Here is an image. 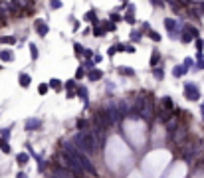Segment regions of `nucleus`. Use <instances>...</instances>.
Listing matches in <instances>:
<instances>
[{"mask_svg": "<svg viewBox=\"0 0 204 178\" xmlns=\"http://www.w3.org/2000/svg\"><path fill=\"white\" fill-rule=\"evenodd\" d=\"M73 143H76V149L77 150H83L85 155H93V152H97V149H99L91 131H79V133H76Z\"/></svg>", "mask_w": 204, "mask_h": 178, "instance_id": "1", "label": "nucleus"}, {"mask_svg": "<svg viewBox=\"0 0 204 178\" xmlns=\"http://www.w3.org/2000/svg\"><path fill=\"white\" fill-rule=\"evenodd\" d=\"M76 158H77V162H79V166H81V170L83 172H87V174H95V166H93V162L89 160V156L83 152V150H77L76 149Z\"/></svg>", "mask_w": 204, "mask_h": 178, "instance_id": "2", "label": "nucleus"}, {"mask_svg": "<svg viewBox=\"0 0 204 178\" xmlns=\"http://www.w3.org/2000/svg\"><path fill=\"white\" fill-rule=\"evenodd\" d=\"M165 28H166V32L171 34V38H172V40L181 38L182 24L178 22V20H175V18H166V20H165Z\"/></svg>", "mask_w": 204, "mask_h": 178, "instance_id": "3", "label": "nucleus"}, {"mask_svg": "<svg viewBox=\"0 0 204 178\" xmlns=\"http://www.w3.org/2000/svg\"><path fill=\"white\" fill-rule=\"evenodd\" d=\"M184 97L188 99V101H198V99H200L198 85L192 83V81H186V83H184Z\"/></svg>", "mask_w": 204, "mask_h": 178, "instance_id": "4", "label": "nucleus"}, {"mask_svg": "<svg viewBox=\"0 0 204 178\" xmlns=\"http://www.w3.org/2000/svg\"><path fill=\"white\" fill-rule=\"evenodd\" d=\"M153 115H155V107H153V103H145V107L139 111V117L145 119V121H151Z\"/></svg>", "mask_w": 204, "mask_h": 178, "instance_id": "5", "label": "nucleus"}, {"mask_svg": "<svg viewBox=\"0 0 204 178\" xmlns=\"http://www.w3.org/2000/svg\"><path fill=\"white\" fill-rule=\"evenodd\" d=\"M184 137H186V131L182 129V127H176V129H175V133H172V135L168 137V139H172V141H175L176 145H181V143L184 141Z\"/></svg>", "mask_w": 204, "mask_h": 178, "instance_id": "6", "label": "nucleus"}, {"mask_svg": "<svg viewBox=\"0 0 204 178\" xmlns=\"http://www.w3.org/2000/svg\"><path fill=\"white\" fill-rule=\"evenodd\" d=\"M52 178H73V174H71L67 168H63V166H57V168L54 170V176Z\"/></svg>", "mask_w": 204, "mask_h": 178, "instance_id": "7", "label": "nucleus"}, {"mask_svg": "<svg viewBox=\"0 0 204 178\" xmlns=\"http://www.w3.org/2000/svg\"><path fill=\"white\" fill-rule=\"evenodd\" d=\"M34 26H36V32L40 34V36H46L48 32H50V28H48V24L44 22V20H36V22H34Z\"/></svg>", "mask_w": 204, "mask_h": 178, "instance_id": "8", "label": "nucleus"}, {"mask_svg": "<svg viewBox=\"0 0 204 178\" xmlns=\"http://www.w3.org/2000/svg\"><path fill=\"white\" fill-rule=\"evenodd\" d=\"M101 77H103V71L97 69V67H93V69L87 71V79H89V81H99Z\"/></svg>", "mask_w": 204, "mask_h": 178, "instance_id": "9", "label": "nucleus"}, {"mask_svg": "<svg viewBox=\"0 0 204 178\" xmlns=\"http://www.w3.org/2000/svg\"><path fill=\"white\" fill-rule=\"evenodd\" d=\"M42 127V121L40 119H28L26 121V131H38Z\"/></svg>", "mask_w": 204, "mask_h": 178, "instance_id": "10", "label": "nucleus"}, {"mask_svg": "<svg viewBox=\"0 0 204 178\" xmlns=\"http://www.w3.org/2000/svg\"><path fill=\"white\" fill-rule=\"evenodd\" d=\"M123 20H125L127 24H135V6H133V4L127 6V14L123 16Z\"/></svg>", "mask_w": 204, "mask_h": 178, "instance_id": "11", "label": "nucleus"}, {"mask_svg": "<svg viewBox=\"0 0 204 178\" xmlns=\"http://www.w3.org/2000/svg\"><path fill=\"white\" fill-rule=\"evenodd\" d=\"M161 105H162V109H165V111H168V113H171L172 109H175V101H172L171 97H162Z\"/></svg>", "mask_w": 204, "mask_h": 178, "instance_id": "12", "label": "nucleus"}, {"mask_svg": "<svg viewBox=\"0 0 204 178\" xmlns=\"http://www.w3.org/2000/svg\"><path fill=\"white\" fill-rule=\"evenodd\" d=\"M28 160H30V155H28V152H18V155H16V162H18L20 166L28 164Z\"/></svg>", "mask_w": 204, "mask_h": 178, "instance_id": "13", "label": "nucleus"}, {"mask_svg": "<svg viewBox=\"0 0 204 178\" xmlns=\"http://www.w3.org/2000/svg\"><path fill=\"white\" fill-rule=\"evenodd\" d=\"M182 30H184V32H188L190 36H194V38H198V28H194V26H190V24H182Z\"/></svg>", "mask_w": 204, "mask_h": 178, "instance_id": "14", "label": "nucleus"}, {"mask_svg": "<svg viewBox=\"0 0 204 178\" xmlns=\"http://www.w3.org/2000/svg\"><path fill=\"white\" fill-rule=\"evenodd\" d=\"M48 85H50V89H56V91H60V89L63 87V81H60V79H56V77H54V79L48 81Z\"/></svg>", "mask_w": 204, "mask_h": 178, "instance_id": "15", "label": "nucleus"}, {"mask_svg": "<svg viewBox=\"0 0 204 178\" xmlns=\"http://www.w3.org/2000/svg\"><path fill=\"white\" fill-rule=\"evenodd\" d=\"M30 83H32L30 75H28V73H20V85H22V87L26 89V87H30Z\"/></svg>", "mask_w": 204, "mask_h": 178, "instance_id": "16", "label": "nucleus"}, {"mask_svg": "<svg viewBox=\"0 0 204 178\" xmlns=\"http://www.w3.org/2000/svg\"><path fill=\"white\" fill-rule=\"evenodd\" d=\"M159 61H161V54L155 50V52L151 54V61H149V63H151V67H157V66H159Z\"/></svg>", "mask_w": 204, "mask_h": 178, "instance_id": "17", "label": "nucleus"}, {"mask_svg": "<svg viewBox=\"0 0 204 178\" xmlns=\"http://www.w3.org/2000/svg\"><path fill=\"white\" fill-rule=\"evenodd\" d=\"M186 71H188V67H184V66H176L175 69H172V75H175V77H182Z\"/></svg>", "mask_w": 204, "mask_h": 178, "instance_id": "18", "label": "nucleus"}, {"mask_svg": "<svg viewBox=\"0 0 204 178\" xmlns=\"http://www.w3.org/2000/svg\"><path fill=\"white\" fill-rule=\"evenodd\" d=\"M83 20H85V22H89V24H93V26H97V16H95L93 10H91V12H87Z\"/></svg>", "mask_w": 204, "mask_h": 178, "instance_id": "19", "label": "nucleus"}, {"mask_svg": "<svg viewBox=\"0 0 204 178\" xmlns=\"http://www.w3.org/2000/svg\"><path fill=\"white\" fill-rule=\"evenodd\" d=\"M119 73H121V75H129V77H133V75H135V71L133 69H131V67H127V66H121V67H119Z\"/></svg>", "mask_w": 204, "mask_h": 178, "instance_id": "20", "label": "nucleus"}, {"mask_svg": "<svg viewBox=\"0 0 204 178\" xmlns=\"http://www.w3.org/2000/svg\"><path fill=\"white\" fill-rule=\"evenodd\" d=\"M192 40H194V36H190V34H188V32H184V30L181 32V42H182V44H190Z\"/></svg>", "mask_w": 204, "mask_h": 178, "instance_id": "21", "label": "nucleus"}, {"mask_svg": "<svg viewBox=\"0 0 204 178\" xmlns=\"http://www.w3.org/2000/svg\"><path fill=\"white\" fill-rule=\"evenodd\" d=\"M141 38H143L141 30H133V32H131V42H141Z\"/></svg>", "mask_w": 204, "mask_h": 178, "instance_id": "22", "label": "nucleus"}, {"mask_svg": "<svg viewBox=\"0 0 204 178\" xmlns=\"http://www.w3.org/2000/svg\"><path fill=\"white\" fill-rule=\"evenodd\" d=\"M109 20H111L113 24H117V22H123V16L119 14V12H111V14H109Z\"/></svg>", "mask_w": 204, "mask_h": 178, "instance_id": "23", "label": "nucleus"}, {"mask_svg": "<svg viewBox=\"0 0 204 178\" xmlns=\"http://www.w3.org/2000/svg\"><path fill=\"white\" fill-rule=\"evenodd\" d=\"M149 38H151L153 42L157 44V42H161V34L159 32H155V30H149Z\"/></svg>", "mask_w": 204, "mask_h": 178, "instance_id": "24", "label": "nucleus"}, {"mask_svg": "<svg viewBox=\"0 0 204 178\" xmlns=\"http://www.w3.org/2000/svg\"><path fill=\"white\" fill-rule=\"evenodd\" d=\"M73 52H76V56H83V52H85V48L81 46V44H73Z\"/></svg>", "mask_w": 204, "mask_h": 178, "instance_id": "25", "label": "nucleus"}, {"mask_svg": "<svg viewBox=\"0 0 204 178\" xmlns=\"http://www.w3.org/2000/svg\"><path fill=\"white\" fill-rule=\"evenodd\" d=\"M0 150L6 152V155L10 152V146H8V141H6V139H0Z\"/></svg>", "mask_w": 204, "mask_h": 178, "instance_id": "26", "label": "nucleus"}, {"mask_svg": "<svg viewBox=\"0 0 204 178\" xmlns=\"http://www.w3.org/2000/svg\"><path fill=\"white\" fill-rule=\"evenodd\" d=\"M77 95H79V97H81V99H83V101L87 103V89L83 87V85H81V87H77Z\"/></svg>", "mask_w": 204, "mask_h": 178, "instance_id": "27", "label": "nucleus"}, {"mask_svg": "<svg viewBox=\"0 0 204 178\" xmlns=\"http://www.w3.org/2000/svg\"><path fill=\"white\" fill-rule=\"evenodd\" d=\"M93 34L97 38H103V34H105V28L103 26H93Z\"/></svg>", "mask_w": 204, "mask_h": 178, "instance_id": "28", "label": "nucleus"}, {"mask_svg": "<svg viewBox=\"0 0 204 178\" xmlns=\"http://www.w3.org/2000/svg\"><path fill=\"white\" fill-rule=\"evenodd\" d=\"M0 57H2L4 61H12V60H14V56H12V54H10L8 50H4V52L0 54Z\"/></svg>", "mask_w": 204, "mask_h": 178, "instance_id": "29", "label": "nucleus"}, {"mask_svg": "<svg viewBox=\"0 0 204 178\" xmlns=\"http://www.w3.org/2000/svg\"><path fill=\"white\" fill-rule=\"evenodd\" d=\"M153 75H155L157 79H162V75H165V73H162V69L157 66V67H153Z\"/></svg>", "mask_w": 204, "mask_h": 178, "instance_id": "30", "label": "nucleus"}, {"mask_svg": "<svg viewBox=\"0 0 204 178\" xmlns=\"http://www.w3.org/2000/svg\"><path fill=\"white\" fill-rule=\"evenodd\" d=\"M66 89H67V91H73V89H77V85H76V79H70V81H66Z\"/></svg>", "mask_w": 204, "mask_h": 178, "instance_id": "31", "label": "nucleus"}, {"mask_svg": "<svg viewBox=\"0 0 204 178\" xmlns=\"http://www.w3.org/2000/svg\"><path fill=\"white\" fill-rule=\"evenodd\" d=\"M0 42H2V44H14L16 38L14 36H4V38H0Z\"/></svg>", "mask_w": 204, "mask_h": 178, "instance_id": "32", "label": "nucleus"}, {"mask_svg": "<svg viewBox=\"0 0 204 178\" xmlns=\"http://www.w3.org/2000/svg\"><path fill=\"white\" fill-rule=\"evenodd\" d=\"M194 44H196V50H198V52H204V42L200 38H194Z\"/></svg>", "mask_w": 204, "mask_h": 178, "instance_id": "33", "label": "nucleus"}, {"mask_svg": "<svg viewBox=\"0 0 204 178\" xmlns=\"http://www.w3.org/2000/svg\"><path fill=\"white\" fill-rule=\"evenodd\" d=\"M30 52H32V60H38V48H36V44H30Z\"/></svg>", "mask_w": 204, "mask_h": 178, "instance_id": "34", "label": "nucleus"}, {"mask_svg": "<svg viewBox=\"0 0 204 178\" xmlns=\"http://www.w3.org/2000/svg\"><path fill=\"white\" fill-rule=\"evenodd\" d=\"M16 6H32V0H16Z\"/></svg>", "mask_w": 204, "mask_h": 178, "instance_id": "35", "label": "nucleus"}, {"mask_svg": "<svg viewBox=\"0 0 204 178\" xmlns=\"http://www.w3.org/2000/svg\"><path fill=\"white\" fill-rule=\"evenodd\" d=\"M103 28H105V32H113V30H115V24L113 22H105Z\"/></svg>", "mask_w": 204, "mask_h": 178, "instance_id": "36", "label": "nucleus"}, {"mask_svg": "<svg viewBox=\"0 0 204 178\" xmlns=\"http://www.w3.org/2000/svg\"><path fill=\"white\" fill-rule=\"evenodd\" d=\"M48 89H50V85H48V83H42V85L38 87V91H40L42 95H46V93H48Z\"/></svg>", "mask_w": 204, "mask_h": 178, "instance_id": "37", "label": "nucleus"}, {"mask_svg": "<svg viewBox=\"0 0 204 178\" xmlns=\"http://www.w3.org/2000/svg\"><path fill=\"white\" fill-rule=\"evenodd\" d=\"M83 75H85V69H83V66H81L79 69L76 71V79H81V77H83Z\"/></svg>", "mask_w": 204, "mask_h": 178, "instance_id": "38", "label": "nucleus"}, {"mask_svg": "<svg viewBox=\"0 0 204 178\" xmlns=\"http://www.w3.org/2000/svg\"><path fill=\"white\" fill-rule=\"evenodd\" d=\"M182 66H184V67H188V69H190V67L194 66V60H190V57H186V60H184V63H182Z\"/></svg>", "mask_w": 204, "mask_h": 178, "instance_id": "39", "label": "nucleus"}, {"mask_svg": "<svg viewBox=\"0 0 204 178\" xmlns=\"http://www.w3.org/2000/svg\"><path fill=\"white\" fill-rule=\"evenodd\" d=\"M125 52H127V54H135V48H133V44H125Z\"/></svg>", "mask_w": 204, "mask_h": 178, "instance_id": "40", "label": "nucleus"}, {"mask_svg": "<svg viewBox=\"0 0 204 178\" xmlns=\"http://www.w3.org/2000/svg\"><path fill=\"white\" fill-rule=\"evenodd\" d=\"M52 8H54V10L62 8V0H52Z\"/></svg>", "mask_w": 204, "mask_h": 178, "instance_id": "41", "label": "nucleus"}, {"mask_svg": "<svg viewBox=\"0 0 204 178\" xmlns=\"http://www.w3.org/2000/svg\"><path fill=\"white\" fill-rule=\"evenodd\" d=\"M83 57H85V60H91V57H93V52H91V50H85V52H83Z\"/></svg>", "mask_w": 204, "mask_h": 178, "instance_id": "42", "label": "nucleus"}, {"mask_svg": "<svg viewBox=\"0 0 204 178\" xmlns=\"http://www.w3.org/2000/svg\"><path fill=\"white\" fill-rule=\"evenodd\" d=\"M194 69H204V60H198L196 61V67Z\"/></svg>", "mask_w": 204, "mask_h": 178, "instance_id": "43", "label": "nucleus"}, {"mask_svg": "<svg viewBox=\"0 0 204 178\" xmlns=\"http://www.w3.org/2000/svg\"><path fill=\"white\" fill-rule=\"evenodd\" d=\"M151 4L153 6H165V2L162 0H151Z\"/></svg>", "mask_w": 204, "mask_h": 178, "instance_id": "44", "label": "nucleus"}, {"mask_svg": "<svg viewBox=\"0 0 204 178\" xmlns=\"http://www.w3.org/2000/svg\"><path fill=\"white\" fill-rule=\"evenodd\" d=\"M85 125H87V123L83 121V119H79V121H77V129H79V131H81V129H83Z\"/></svg>", "mask_w": 204, "mask_h": 178, "instance_id": "45", "label": "nucleus"}, {"mask_svg": "<svg viewBox=\"0 0 204 178\" xmlns=\"http://www.w3.org/2000/svg\"><path fill=\"white\" fill-rule=\"evenodd\" d=\"M8 137H10V131H8V129H2V139L8 141Z\"/></svg>", "mask_w": 204, "mask_h": 178, "instance_id": "46", "label": "nucleus"}, {"mask_svg": "<svg viewBox=\"0 0 204 178\" xmlns=\"http://www.w3.org/2000/svg\"><path fill=\"white\" fill-rule=\"evenodd\" d=\"M198 10H200V12H204V2H200V4H198Z\"/></svg>", "mask_w": 204, "mask_h": 178, "instance_id": "47", "label": "nucleus"}, {"mask_svg": "<svg viewBox=\"0 0 204 178\" xmlns=\"http://www.w3.org/2000/svg\"><path fill=\"white\" fill-rule=\"evenodd\" d=\"M16 178H28V176H26L24 172H18V176H16Z\"/></svg>", "mask_w": 204, "mask_h": 178, "instance_id": "48", "label": "nucleus"}]
</instances>
